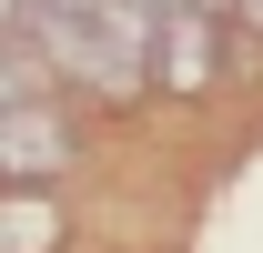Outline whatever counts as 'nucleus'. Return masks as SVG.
<instances>
[{
    "mask_svg": "<svg viewBox=\"0 0 263 253\" xmlns=\"http://www.w3.org/2000/svg\"><path fill=\"white\" fill-rule=\"evenodd\" d=\"M152 10H172V0H152Z\"/></svg>",
    "mask_w": 263,
    "mask_h": 253,
    "instance_id": "obj_4",
    "label": "nucleus"
},
{
    "mask_svg": "<svg viewBox=\"0 0 263 253\" xmlns=\"http://www.w3.org/2000/svg\"><path fill=\"white\" fill-rule=\"evenodd\" d=\"M253 10H263V0H253Z\"/></svg>",
    "mask_w": 263,
    "mask_h": 253,
    "instance_id": "obj_5",
    "label": "nucleus"
},
{
    "mask_svg": "<svg viewBox=\"0 0 263 253\" xmlns=\"http://www.w3.org/2000/svg\"><path fill=\"white\" fill-rule=\"evenodd\" d=\"M0 162H10V183L71 172V122L51 112V101H10V112H0Z\"/></svg>",
    "mask_w": 263,
    "mask_h": 253,
    "instance_id": "obj_1",
    "label": "nucleus"
},
{
    "mask_svg": "<svg viewBox=\"0 0 263 253\" xmlns=\"http://www.w3.org/2000/svg\"><path fill=\"white\" fill-rule=\"evenodd\" d=\"M213 51H223V31H213V10H182V21L162 31V81H182V92H193L202 71H213Z\"/></svg>",
    "mask_w": 263,
    "mask_h": 253,
    "instance_id": "obj_2",
    "label": "nucleus"
},
{
    "mask_svg": "<svg viewBox=\"0 0 263 253\" xmlns=\"http://www.w3.org/2000/svg\"><path fill=\"white\" fill-rule=\"evenodd\" d=\"M182 10H213V21H223V10H233V0H182Z\"/></svg>",
    "mask_w": 263,
    "mask_h": 253,
    "instance_id": "obj_3",
    "label": "nucleus"
}]
</instances>
